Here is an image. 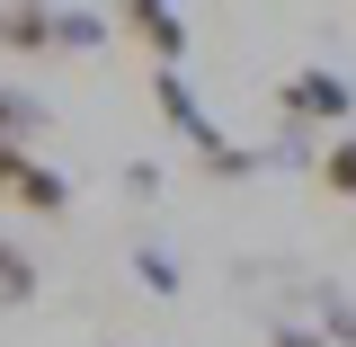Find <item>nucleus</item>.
<instances>
[{
    "label": "nucleus",
    "mask_w": 356,
    "mask_h": 347,
    "mask_svg": "<svg viewBox=\"0 0 356 347\" xmlns=\"http://www.w3.org/2000/svg\"><path fill=\"white\" fill-rule=\"evenodd\" d=\"M0 205H27V214H63L72 205V178L44 170L27 143H0Z\"/></svg>",
    "instance_id": "f257e3e1"
},
{
    "label": "nucleus",
    "mask_w": 356,
    "mask_h": 347,
    "mask_svg": "<svg viewBox=\"0 0 356 347\" xmlns=\"http://www.w3.org/2000/svg\"><path fill=\"white\" fill-rule=\"evenodd\" d=\"M276 107H285L294 125H330V116H348V107H356V89L339 81V72H294V81L276 89Z\"/></svg>",
    "instance_id": "f03ea898"
},
{
    "label": "nucleus",
    "mask_w": 356,
    "mask_h": 347,
    "mask_svg": "<svg viewBox=\"0 0 356 347\" xmlns=\"http://www.w3.org/2000/svg\"><path fill=\"white\" fill-rule=\"evenodd\" d=\"M116 18L143 36V54H152L161 72H178V54H187V18H178V9H161V0H125Z\"/></svg>",
    "instance_id": "7ed1b4c3"
},
{
    "label": "nucleus",
    "mask_w": 356,
    "mask_h": 347,
    "mask_svg": "<svg viewBox=\"0 0 356 347\" xmlns=\"http://www.w3.org/2000/svg\"><path fill=\"white\" fill-rule=\"evenodd\" d=\"M152 107H161V116H170V125L187 134V143H196V152H222V134H214V116H205V107H196V89L178 81V72H152Z\"/></svg>",
    "instance_id": "20e7f679"
},
{
    "label": "nucleus",
    "mask_w": 356,
    "mask_h": 347,
    "mask_svg": "<svg viewBox=\"0 0 356 347\" xmlns=\"http://www.w3.org/2000/svg\"><path fill=\"white\" fill-rule=\"evenodd\" d=\"M0 45L9 54H54V9L44 0H9L0 9Z\"/></svg>",
    "instance_id": "39448f33"
},
{
    "label": "nucleus",
    "mask_w": 356,
    "mask_h": 347,
    "mask_svg": "<svg viewBox=\"0 0 356 347\" xmlns=\"http://www.w3.org/2000/svg\"><path fill=\"white\" fill-rule=\"evenodd\" d=\"M9 303H36V259H27L18 241H0V312Z\"/></svg>",
    "instance_id": "423d86ee"
},
{
    "label": "nucleus",
    "mask_w": 356,
    "mask_h": 347,
    "mask_svg": "<svg viewBox=\"0 0 356 347\" xmlns=\"http://www.w3.org/2000/svg\"><path fill=\"white\" fill-rule=\"evenodd\" d=\"M107 36V18L98 9H54V54H81V45Z\"/></svg>",
    "instance_id": "0eeeda50"
},
{
    "label": "nucleus",
    "mask_w": 356,
    "mask_h": 347,
    "mask_svg": "<svg viewBox=\"0 0 356 347\" xmlns=\"http://www.w3.org/2000/svg\"><path fill=\"white\" fill-rule=\"evenodd\" d=\"M321 187H330V196H348V205H356V134H339V143L321 152Z\"/></svg>",
    "instance_id": "6e6552de"
},
{
    "label": "nucleus",
    "mask_w": 356,
    "mask_h": 347,
    "mask_svg": "<svg viewBox=\"0 0 356 347\" xmlns=\"http://www.w3.org/2000/svg\"><path fill=\"white\" fill-rule=\"evenodd\" d=\"M44 125V107L27 98V89H0V143H27V134Z\"/></svg>",
    "instance_id": "1a4fd4ad"
},
{
    "label": "nucleus",
    "mask_w": 356,
    "mask_h": 347,
    "mask_svg": "<svg viewBox=\"0 0 356 347\" xmlns=\"http://www.w3.org/2000/svg\"><path fill=\"white\" fill-rule=\"evenodd\" d=\"M134 276H143V285H152V294H178V267L161 259V250H134Z\"/></svg>",
    "instance_id": "9d476101"
},
{
    "label": "nucleus",
    "mask_w": 356,
    "mask_h": 347,
    "mask_svg": "<svg viewBox=\"0 0 356 347\" xmlns=\"http://www.w3.org/2000/svg\"><path fill=\"white\" fill-rule=\"evenodd\" d=\"M259 170V152H241V143H222V152H205V178H250Z\"/></svg>",
    "instance_id": "9b49d317"
},
{
    "label": "nucleus",
    "mask_w": 356,
    "mask_h": 347,
    "mask_svg": "<svg viewBox=\"0 0 356 347\" xmlns=\"http://www.w3.org/2000/svg\"><path fill=\"white\" fill-rule=\"evenodd\" d=\"M276 347H330L321 330H276Z\"/></svg>",
    "instance_id": "f8f14e48"
}]
</instances>
